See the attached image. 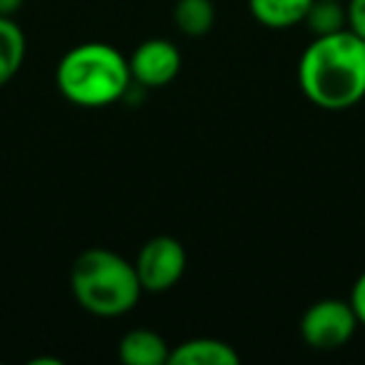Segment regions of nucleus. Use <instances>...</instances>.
<instances>
[{
  "instance_id": "obj_13",
  "label": "nucleus",
  "mask_w": 365,
  "mask_h": 365,
  "mask_svg": "<svg viewBox=\"0 0 365 365\" xmlns=\"http://www.w3.org/2000/svg\"><path fill=\"white\" fill-rule=\"evenodd\" d=\"M345 11H348V31L365 41V0H348Z\"/></svg>"
},
{
  "instance_id": "obj_16",
  "label": "nucleus",
  "mask_w": 365,
  "mask_h": 365,
  "mask_svg": "<svg viewBox=\"0 0 365 365\" xmlns=\"http://www.w3.org/2000/svg\"><path fill=\"white\" fill-rule=\"evenodd\" d=\"M63 365V360H58V358H36V360H31V365Z\"/></svg>"
},
{
  "instance_id": "obj_15",
  "label": "nucleus",
  "mask_w": 365,
  "mask_h": 365,
  "mask_svg": "<svg viewBox=\"0 0 365 365\" xmlns=\"http://www.w3.org/2000/svg\"><path fill=\"white\" fill-rule=\"evenodd\" d=\"M23 6V0H0V16H13Z\"/></svg>"
},
{
  "instance_id": "obj_4",
  "label": "nucleus",
  "mask_w": 365,
  "mask_h": 365,
  "mask_svg": "<svg viewBox=\"0 0 365 365\" xmlns=\"http://www.w3.org/2000/svg\"><path fill=\"white\" fill-rule=\"evenodd\" d=\"M358 325V315L350 300L323 298L303 313L300 335L315 350H338L353 338Z\"/></svg>"
},
{
  "instance_id": "obj_3",
  "label": "nucleus",
  "mask_w": 365,
  "mask_h": 365,
  "mask_svg": "<svg viewBox=\"0 0 365 365\" xmlns=\"http://www.w3.org/2000/svg\"><path fill=\"white\" fill-rule=\"evenodd\" d=\"M78 305L98 318H120L138 305L143 285L135 265L108 248H88L71 268Z\"/></svg>"
},
{
  "instance_id": "obj_9",
  "label": "nucleus",
  "mask_w": 365,
  "mask_h": 365,
  "mask_svg": "<svg viewBox=\"0 0 365 365\" xmlns=\"http://www.w3.org/2000/svg\"><path fill=\"white\" fill-rule=\"evenodd\" d=\"M248 6L260 26L285 31L305 21L313 0H248Z\"/></svg>"
},
{
  "instance_id": "obj_5",
  "label": "nucleus",
  "mask_w": 365,
  "mask_h": 365,
  "mask_svg": "<svg viewBox=\"0 0 365 365\" xmlns=\"http://www.w3.org/2000/svg\"><path fill=\"white\" fill-rule=\"evenodd\" d=\"M133 265H135L143 293H165L182 278L188 255L178 238L155 235L143 245Z\"/></svg>"
},
{
  "instance_id": "obj_10",
  "label": "nucleus",
  "mask_w": 365,
  "mask_h": 365,
  "mask_svg": "<svg viewBox=\"0 0 365 365\" xmlns=\"http://www.w3.org/2000/svg\"><path fill=\"white\" fill-rule=\"evenodd\" d=\"M26 36L13 16H0V88L8 86L26 61Z\"/></svg>"
},
{
  "instance_id": "obj_1",
  "label": "nucleus",
  "mask_w": 365,
  "mask_h": 365,
  "mask_svg": "<svg viewBox=\"0 0 365 365\" xmlns=\"http://www.w3.org/2000/svg\"><path fill=\"white\" fill-rule=\"evenodd\" d=\"M298 86L323 110H348L365 98V41L353 31L315 36L298 63Z\"/></svg>"
},
{
  "instance_id": "obj_6",
  "label": "nucleus",
  "mask_w": 365,
  "mask_h": 365,
  "mask_svg": "<svg viewBox=\"0 0 365 365\" xmlns=\"http://www.w3.org/2000/svg\"><path fill=\"white\" fill-rule=\"evenodd\" d=\"M130 66V78L143 88H163L173 83L180 73L182 58L180 51L170 41L163 38H150L143 41L128 58Z\"/></svg>"
},
{
  "instance_id": "obj_2",
  "label": "nucleus",
  "mask_w": 365,
  "mask_h": 365,
  "mask_svg": "<svg viewBox=\"0 0 365 365\" xmlns=\"http://www.w3.org/2000/svg\"><path fill=\"white\" fill-rule=\"evenodd\" d=\"M130 83L128 58L108 43H83L71 48L56 68L61 96L81 108L110 106L125 98Z\"/></svg>"
},
{
  "instance_id": "obj_11",
  "label": "nucleus",
  "mask_w": 365,
  "mask_h": 365,
  "mask_svg": "<svg viewBox=\"0 0 365 365\" xmlns=\"http://www.w3.org/2000/svg\"><path fill=\"white\" fill-rule=\"evenodd\" d=\"M178 31L188 38H203L215 26L213 0H178L173 11Z\"/></svg>"
},
{
  "instance_id": "obj_17",
  "label": "nucleus",
  "mask_w": 365,
  "mask_h": 365,
  "mask_svg": "<svg viewBox=\"0 0 365 365\" xmlns=\"http://www.w3.org/2000/svg\"><path fill=\"white\" fill-rule=\"evenodd\" d=\"M343 3H345V0H343Z\"/></svg>"
},
{
  "instance_id": "obj_7",
  "label": "nucleus",
  "mask_w": 365,
  "mask_h": 365,
  "mask_svg": "<svg viewBox=\"0 0 365 365\" xmlns=\"http://www.w3.org/2000/svg\"><path fill=\"white\" fill-rule=\"evenodd\" d=\"M240 355L230 343L218 338H193L170 348L168 365H238Z\"/></svg>"
},
{
  "instance_id": "obj_12",
  "label": "nucleus",
  "mask_w": 365,
  "mask_h": 365,
  "mask_svg": "<svg viewBox=\"0 0 365 365\" xmlns=\"http://www.w3.org/2000/svg\"><path fill=\"white\" fill-rule=\"evenodd\" d=\"M305 23L313 31V36H330L348 28V11L343 0H313Z\"/></svg>"
},
{
  "instance_id": "obj_14",
  "label": "nucleus",
  "mask_w": 365,
  "mask_h": 365,
  "mask_svg": "<svg viewBox=\"0 0 365 365\" xmlns=\"http://www.w3.org/2000/svg\"><path fill=\"white\" fill-rule=\"evenodd\" d=\"M350 305H353L355 315H358V323L365 325V270L360 273V278L355 280L353 290H350Z\"/></svg>"
},
{
  "instance_id": "obj_8",
  "label": "nucleus",
  "mask_w": 365,
  "mask_h": 365,
  "mask_svg": "<svg viewBox=\"0 0 365 365\" xmlns=\"http://www.w3.org/2000/svg\"><path fill=\"white\" fill-rule=\"evenodd\" d=\"M118 355L128 365H163L170 360V345L155 330L138 328L120 338Z\"/></svg>"
}]
</instances>
